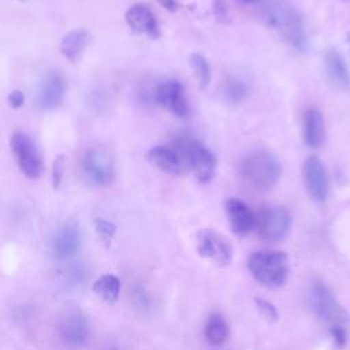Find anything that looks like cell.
<instances>
[{"label": "cell", "instance_id": "1", "mask_svg": "<svg viewBox=\"0 0 350 350\" xmlns=\"http://www.w3.org/2000/svg\"><path fill=\"white\" fill-rule=\"evenodd\" d=\"M239 174L247 187L264 193L273 189L279 182L280 164L271 152L254 150L241 161Z\"/></svg>", "mask_w": 350, "mask_h": 350}, {"label": "cell", "instance_id": "2", "mask_svg": "<svg viewBox=\"0 0 350 350\" xmlns=\"http://www.w3.org/2000/svg\"><path fill=\"white\" fill-rule=\"evenodd\" d=\"M264 18L267 23L273 27L288 45L299 52L308 51V36L302 18L297 10L283 3H275L264 11Z\"/></svg>", "mask_w": 350, "mask_h": 350}, {"label": "cell", "instance_id": "3", "mask_svg": "<svg viewBox=\"0 0 350 350\" xmlns=\"http://www.w3.org/2000/svg\"><path fill=\"white\" fill-rule=\"evenodd\" d=\"M249 272L262 286L268 288L282 287L288 278V257L280 250L256 252L247 262Z\"/></svg>", "mask_w": 350, "mask_h": 350}, {"label": "cell", "instance_id": "4", "mask_svg": "<svg viewBox=\"0 0 350 350\" xmlns=\"http://www.w3.org/2000/svg\"><path fill=\"white\" fill-rule=\"evenodd\" d=\"M309 301L314 314L323 321L328 323L329 327L342 324L347 325L349 317L332 291L323 283L314 282L309 291Z\"/></svg>", "mask_w": 350, "mask_h": 350}, {"label": "cell", "instance_id": "5", "mask_svg": "<svg viewBox=\"0 0 350 350\" xmlns=\"http://www.w3.org/2000/svg\"><path fill=\"white\" fill-rule=\"evenodd\" d=\"M256 228L265 241H280L291 228V215L282 205H268L256 215Z\"/></svg>", "mask_w": 350, "mask_h": 350}, {"label": "cell", "instance_id": "6", "mask_svg": "<svg viewBox=\"0 0 350 350\" xmlns=\"http://www.w3.org/2000/svg\"><path fill=\"white\" fill-rule=\"evenodd\" d=\"M11 148L19 171L27 179H37L42 172V160L30 135L22 131L14 133L11 138Z\"/></svg>", "mask_w": 350, "mask_h": 350}, {"label": "cell", "instance_id": "7", "mask_svg": "<svg viewBox=\"0 0 350 350\" xmlns=\"http://www.w3.org/2000/svg\"><path fill=\"white\" fill-rule=\"evenodd\" d=\"M57 335L64 347L71 350L82 349L90 339V323L83 313L78 310L68 312L57 324Z\"/></svg>", "mask_w": 350, "mask_h": 350}, {"label": "cell", "instance_id": "8", "mask_svg": "<svg viewBox=\"0 0 350 350\" xmlns=\"http://www.w3.org/2000/svg\"><path fill=\"white\" fill-rule=\"evenodd\" d=\"M148 159L163 172L171 175H183L189 170L186 150L178 138L171 146L156 145L148 150Z\"/></svg>", "mask_w": 350, "mask_h": 350}, {"label": "cell", "instance_id": "9", "mask_svg": "<svg viewBox=\"0 0 350 350\" xmlns=\"http://www.w3.org/2000/svg\"><path fill=\"white\" fill-rule=\"evenodd\" d=\"M82 174L85 179L96 186L109 185L113 179V160L101 148H90L82 157Z\"/></svg>", "mask_w": 350, "mask_h": 350}, {"label": "cell", "instance_id": "10", "mask_svg": "<svg viewBox=\"0 0 350 350\" xmlns=\"http://www.w3.org/2000/svg\"><path fill=\"white\" fill-rule=\"evenodd\" d=\"M183 146L187 156L189 170L193 171L194 176L201 183H208L215 176L216 171V157L215 154L202 144L196 139H190L182 135Z\"/></svg>", "mask_w": 350, "mask_h": 350}, {"label": "cell", "instance_id": "11", "mask_svg": "<svg viewBox=\"0 0 350 350\" xmlns=\"http://www.w3.org/2000/svg\"><path fill=\"white\" fill-rule=\"evenodd\" d=\"M197 252L217 265H227L232 258V246L228 239L212 228L197 232Z\"/></svg>", "mask_w": 350, "mask_h": 350}, {"label": "cell", "instance_id": "12", "mask_svg": "<svg viewBox=\"0 0 350 350\" xmlns=\"http://www.w3.org/2000/svg\"><path fill=\"white\" fill-rule=\"evenodd\" d=\"M153 100L157 105L167 109L178 118L189 116V104L185 97L183 86L176 79H165L160 82L153 92Z\"/></svg>", "mask_w": 350, "mask_h": 350}, {"label": "cell", "instance_id": "13", "mask_svg": "<svg viewBox=\"0 0 350 350\" xmlns=\"http://www.w3.org/2000/svg\"><path fill=\"white\" fill-rule=\"evenodd\" d=\"M302 175L309 196L317 201H325L328 196V176L319 157L310 156L304 161Z\"/></svg>", "mask_w": 350, "mask_h": 350}, {"label": "cell", "instance_id": "14", "mask_svg": "<svg viewBox=\"0 0 350 350\" xmlns=\"http://www.w3.org/2000/svg\"><path fill=\"white\" fill-rule=\"evenodd\" d=\"M81 228L75 221H67L53 235L51 250L57 260H67L72 257L81 247Z\"/></svg>", "mask_w": 350, "mask_h": 350}, {"label": "cell", "instance_id": "15", "mask_svg": "<svg viewBox=\"0 0 350 350\" xmlns=\"http://www.w3.org/2000/svg\"><path fill=\"white\" fill-rule=\"evenodd\" d=\"M228 224L234 234L238 237L247 235L256 227L257 216L249 208V205L237 197H231L224 204Z\"/></svg>", "mask_w": 350, "mask_h": 350}, {"label": "cell", "instance_id": "16", "mask_svg": "<svg viewBox=\"0 0 350 350\" xmlns=\"http://www.w3.org/2000/svg\"><path fill=\"white\" fill-rule=\"evenodd\" d=\"M127 26L137 34L157 38L160 36L159 22L153 11L146 4H133L127 8L124 15Z\"/></svg>", "mask_w": 350, "mask_h": 350}, {"label": "cell", "instance_id": "17", "mask_svg": "<svg viewBox=\"0 0 350 350\" xmlns=\"http://www.w3.org/2000/svg\"><path fill=\"white\" fill-rule=\"evenodd\" d=\"M64 97V79L63 77L56 72L51 71L48 72L37 92V105L41 111H52L57 108Z\"/></svg>", "mask_w": 350, "mask_h": 350}, {"label": "cell", "instance_id": "18", "mask_svg": "<svg viewBox=\"0 0 350 350\" xmlns=\"http://www.w3.org/2000/svg\"><path fill=\"white\" fill-rule=\"evenodd\" d=\"M92 36L86 30H72L60 41V53L64 59L75 63L81 59L85 49L90 45Z\"/></svg>", "mask_w": 350, "mask_h": 350}, {"label": "cell", "instance_id": "19", "mask_svg": "<svg viewBox=\"0 0 350 350\" xmlns=\"http://www.w3.org/2000/svg\"><path fill=\"white\" fill-rule=\"evenodd\" d=\"M302 135L309 148H319L324 139V120L317 109H308L302 119Z\"/></svg>", "mask_w": 350, "mask_h": 350}, {"label": "cell", "instance_id": "20", "mask_svg": "<svg viewBox=\"0 0 350 350\" xmlns=\"http://www.w3.org/2000/svg\"><path fill=\"white\" fill-rule=\"evenodd\" d=\"M325 70L329 79L336 86L343 89L350 86V72L342 55L338 51L332 49L325 55Z\"/></svg>", "mask_w": 350, "mask_h": 350}, {"label": "cell", "instance_id": "21", "mask_svg": "<svg viewBox=\"0 0 350 350\" xmlns=\"http://www.w3.org/2000/svg\"><path fill=\"white\" fill-rule=\"evenodd\" d=\"M221 94L228 104H241L249 94V83L239 75H230L223 82Z\"/></svg>", "mask_w": 350, "mask_h": 350}, {"label": "cell", "instance_id": "22", "mask_svg": "<svg viewBox=\"0 0 350 350\" xmlns=\"http://www.w3.org/2000/svg\"><path fill=\"white\" fill-rule=\"evenodd\" d=\"M93 291L107 304H115L119 298L120 282L115 275H103L93 283Z\"/></svg>", "mask_w": 350, "mask_h": 350}, {"label": "cell", "instance_id": "23", "mask_svg": "<svg viewBox=\"0 0 350 350\" xmlns=\"http://www.w3.org/2000/svg\"><path fill=\"white\" fill-rule=\"evenodd\" d=\"M230 328L224 317L219 313H212L205 324V338L209 343L219 346L228 338Z\"/></svg>", "mask_w": 350, "mask_h": 350}, {"label": "cell", "instance_id": "24", "mask_svg": "<svg viewBox=\"0 0 350 350\" xmlns=\"http://www.w3.org/2000/svg\"><path fill=\"white\" fill-rule=\"evenodd\" d=\"M189 64L198 79L200 86L204 89L211 83L212 79V68L208 59L201 53H191L189 56Z\"/></svg>", "mask_w": 350, "mask_h": 350}, {"label": "cell", "instance_id": "25", "mask_svg": "<svg viewBox=\"0 0 350 350\" xmlns=\"http://www.w3.org/2000/svg\"><path fill=\"white\" fill-rule=\"evenodd\" d=\"M94 228H96V232L100 235V238L107 243L112 241L116 232V226L104 219H97L94 221Z\"/></svg>", "mask_w": 350, "mask_h": 350}, {"label": "cell", "instance_id": "26", "mask_svg": "<svg viewBox=\"0 0 350 350\" xmlns=\"http://www.w3.org/2000/svg\"><path fill=\"white\" fill-rule=\"evenodd\" d=\"M64 170H66V157L59 154L52 165V186L53 189H57L63 180V175H64Z\"/></svg>", "mask_w": 350, "mask_h": 350}, {"label": "cell", "instance_id": "27", "mask_svg": "<svg viewBox=\"0 0 350 350\" xmlns=\"http://www.w3.org/2000/svg\"><path fill=\"white\" fill-rule=\"evenodd\" d=\"M257 309L260 310V313L269 320H276L278 319V310L275 308V305H272L269 301L267 299H261V298H256L254 299Z\"/></svg>", "mask_w": 350, "mask_h": 350}, {"label": "cell", "instance_id": "28", "mask_svg": "<svg viewBox=\"0 0 350 350\" xmlns=\"http://www.w3.org/2000/svg\"><path fill=\"white\" fill-rule=\"evenodd\" d=\"M346 327L347 325H342V324H336V325L329 327L331 336H332V339H334V342L336 343L338 347H342L346 343V339H347Z\"/></svg>", "mask_w": 350, "mask_h": 350}, {"label": "cell", "instance_id": "29", "mask_svg": "<svg viewBox=\"0 0 350 350\" xmlns=\"http://www.w3.org/2000/svg\"><path fill=\"white\" fill-rule=\"evenodd\" d=\"M212 11L219 22H228V8L224 0H213Z\"/></svg>", "mask_w": 350, "mask_h": 350}, {"label": "cell", "instance_id": "30", "mask_svg": "<svg viewBox=\"0 0 350 350\" xmlns=\"http://www.w3.org/2000/svg\"><path fill=\"white\" fill-rule=\"evenodd\" d=\"M23 103H25V94H23L22 90L15 89V90L10 92V94H8V104H10L11 108L18 109V108H21L23 105Z\"/></svg>", "mask_w": 350, "mask_h": 350}, {"label": "cell", "instance_id": "31", "mask_svg": "<svg viewBox=\"0 0 350 350\" xmlns=\"http://www.w3.org/2000/svg\"><path fill=\"white\" fill-rule=\"evenodd\" d=\"M165 10H168L170 12H174L178 10V3L176 0H157Z\"/></svg>", "mask_w": 350, "mask_h": 350}, {"label": "cell", "instance_id": "32", "mask_svg": "<svg viewBox=\"0 0 350 350\" xmlns=\"http://www.w3.org/2000/svg\"><path fill=\"white\" fill-rule=\"evenodd\" d=\"M239 3H243V4H252V3H257V1H261V0H238Z\"/></svg>", "mask_w": 350, "mask_h": 350}, {"label": "cell", "instance_id": "33", "mask_svg": "<svg viewBox=\"0 0 350 350\" xmlns=\"http://www.w3.org/2000/svg\"><path fill=\"white\" fill-rule=\"evenodd\" d=\"M349 37H350V34H349ZM349 42H350V38H349Z\"/></svg>", "mask_w": 350, "mask_h": 350}]
</instances>
